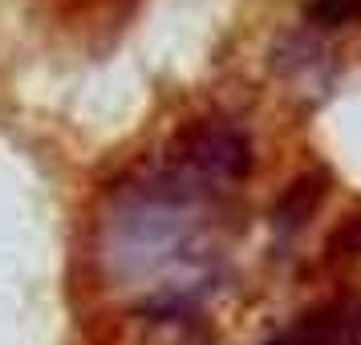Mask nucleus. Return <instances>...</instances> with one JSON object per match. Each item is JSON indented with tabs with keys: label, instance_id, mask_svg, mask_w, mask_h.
Returning a JSON list of instances; mask_svg holds the SVG:
<instances>
[{
	"label": "nucleus",
	"instance_id": "1",
	"mask_svg": "<svg viewBox=\"0 0 361 345\" xmlns=\"http://www.w3.org/2000/svg\"><path fill=\"white\" fill-rule=\"evenodd\" d=\"M179 159L191 175L240 183L252 171V143L240 126L224 118H203L179 134Z\"/></svg>",
	"mask_w": 361,
	"mask_h": 345
},
{
	"label": "nucleus",
	"instance_id": "2",
	"mask_svg": "<svg viewBox=\"0 0 361 345\" xmlns=\"http://www.w3.org/2000/svg\"><path fill=\"white\" fill-rule=\"evenodd\" d=\"M272 345H361V301H329L280 333Z\"/></svg>",
	"mask_w": 361,
	"mask_h": 345
},
{
	"label": "nucleus",
	"instance_id": "3",
	"mask_svg": "<svg viewBox=\"0 0 361 345\" xmlns=\"http://www.w3.org/2000/svg\"><path fill=\"white\" fill-rule=\"evenodd\" d=\"M272 69L296 90H325L329 82V49L312 33H288L272 49Z\"/></svg>",
	"mask_w": 361,
	"mask_h": 345
},
{
	"label": "nucleus",
	"instance_id": "4",
	"mask_svg": "<svg viewBox=\"0 0 361 345\" xmlns=\"http://www.w3.org/2000/svg\"><path fill=\"white\" fill-rule=\"evenodd\" d=\"M329 187H333L329 171H309V175H300V179L288 183L284 195L276 199V207H272V224H276V231L293 236V231L309 228V219L321 212V203H325Z\"/></svg>",
	"mask_w": 361,
	"mask_h": 345
},
{
	"label": "nucleus",
	"instance_id": "5",
	"mask_svg": "<svg viewBox=\"0 0 361 345\" xmlns=\"http://www.w3.org/2000/svg\"><path fill=\"white\" fill-rule=\"evenodd\" d=\"M212 333L195 313L179 301H163L147 317V341L142 345H207Z\"/></svg>",
	"mask_w": 361,
	"mask_h": 345
},
{
	"label": "nucleus",
	"instance_id": "6",
	"mask_svg": "<svg viewBox=\"0 0 361 345\" xmlns=\"http://www.w3.org/2000/svg\"><path fill=\"white\" fill-rule=\"evenodd\" d=\"M329 260H357L361 256V212H349L325 240Z\"/></svg>",
	"mask_w": 361,
	"mask_h": 345
},
{
	"label": "nucleus",
	"instance_id": "7",
	"mask_svg": "<svg viewBox=\"0 0 361 345\" xmlns=\"http://www.w3.org/2000/svg\"><path fill=\"white\" fill-rule=\"evenodd\" d=\"M309 20L312 25H325V29H337V25L361 20V0H312L309 4Z\"/></svg>",
	"mask_w": 361,
	"mask_h": 345
}]
</instances>
